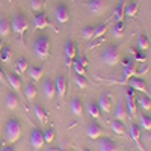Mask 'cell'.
<instances>
[{
	"instance_id": "obj_45",
	"label": "cell",
	"mask_w": 151,
	"mask_h": 151,
	"mask_svg": "<svg viewBox=\"0 0 151 151\" xmlns=\"http://www.w3.org/2000/svg\"><path fill=\"white\" fill-rule=\"evenodd\" d=\"M0 82H5V73L2 71V68H0Z\"/></svg>"
},
{
	"instance_id": "obj_13",
	"label": "cell",
	"mask_w": 151,
	"mask_h": 151,
	"mask_svg": "<svg viewBox=\"0 0 151 151\" xmlns=\"http://www.w3.org/2000/svg\"><path fill=\"white\" fill-rule=\"evenodd\" d=\"M33 26H35V29H45V27L52 26V23H50L47 14H44V12H36L33 17Z\"/></svg>"
},
{
	"instance_id": "obj_30",
	"label": "cell",
	"mask_w": 151,
	"mask_h": 151,
	"mask_svg": "<svg viewBox=\"0 0 151 151\" xmlns=\"http://www.w3.org/2000/svg\"><path fill=\"white\" fill-rule=\"evenodd\" d=\"M150 48V40L145 33H141L139 38H137V50H141V52H147Z\"/></svg>"
},
{
	"instance_id": "obj_37",
	"label": "cell",
	"mask_w": 151,
	"mask_h": 151,
	"mask_svg": "<svg viewBox=\"0 0 151 151\" xmlns=\"http://www.w3.org/2000/svg\"><path fill=\"white\" fill-rule=\"evenodd\" d=\"M33 112H35L36 118L40 119L41 122H45V119H47V116H45V110L42 109V106H41V104H35V107H33Z\"/></svg>"
},
{
	"instance_id": "obj_49",
	"label": "cell",
	"mask_w": 151,
	"mask_h": 151,
	"mask_svg": "<svg viewBox=\"0 0 151 151\" xmlns=\"http://www.w3.org/2000/svg\"><path fill=\"white\" fill-rule=\"evenodd\" d=\"M82 151H91L89 148H82Z\"/></svg>"
},
{
	"instance_id": "obj_1",
	"label": "cell",
	"mask_w": 151,
	"mask_h": 151,
	"mask_svg": "<svg viewBox=\"0 0 151 151\" xmlns=\"http://www.w3.org/2000/svg\"><path fill=\"white\" fill-rule=\"evenodd\" d=\"M21 122L17 118H9L5 122V127H3V139L6 142V145H11L20 139L21 136Z\"/></svg>"
},
{
	"instance_id": "obj_12",
	"label": "cell",
	"mask_w": 151,
	"mask_h": 151,
	"mask_svg": "<svg viewBox=\"0 0 151 151\" xmlns=\"http://www.w3.org/2000/svg\"><path fill=\"white\" fill-rule=\"evenodd\" d=\"M88 9L94 15H101L106 11V0H89Z\"/></svg>"
},
{
	"instance_id": "obj_18",
	"label": "cell",
	"mask_w": 151,
	"mask_h": 151,
	"mask_svg": "<svg viewBox=\"0 0 151 151\" xmlns=\"http://www.w3.org/2000/svg\"><path fill=\"white\" fill-rule=\"evenodd\" d=\"M136 101H137V104L141 106V109L144 112H150L151 110V95L139 92V95H136Z\"/></svg>"
},
{
	"instance_id": "obj_42",
	"label": "cell",
	"mask_w": 151,
	"mask_h": 151,
	"mask_svg": "<svg viewBox=\"0 0 151 151\" xmlns=\"http://www.w3.org/2000/svg\"><path fill=\"white\" fill-rule=\"evenodd\" d=\"M30 8L33 12H41L42 9V0H30Z\"/></svg>"
},
{
	"instance_id": "obj_17",
	"label": "cell",
	"mask_w": 151,
	"mask_h": 151,
	"mask_svg": "<svg viewBox=\"0 0 151 151\" xmlns=\"http://www.w3.org/2000/svg\"><path fill=\"white\" fill-rule=\"evenodd\" d=\"M64 55L67 58V60H74L76 55H77V47H76V42L73 40H68L64 45Z\"/></svg>"
},
{
	"instance_id": "obj_24",
	"label": "cell",
	"mask_w": 151,
	"mask_h": 151,
	"mask_svg": "<svg viewBox=\"0 0 151 151\" xmlns=\"http://www.w3.org/2000/svg\"><path fill=\"white\" fill-rule=\"evenodd\" d=\"M115 119H118V121H122L124 122V119L127 118V109H125V104H124V101H118V104H116V107H115Z\"/></svg>"
},
{
	"instance_id": "obj_19",
	"label": "cell",
	"mask_w": 151,
	"mask_h": 151,
	"mask_svg": "<svg viewBox=\"0 0 151 151\" xmlns=\"http://www.w3.org/2000/svg\"><path fill=\"white\" fill-rule=\"evenodd\" d=\"M27 76L35 82H40L42 79V76H44V67H29L27 68Z\"/></svg>"
},
{
	"instance_id": "obj_15",
	"label": "cell",
	"mask_w": 151,
	"mask_h": 151,
	"mask_svg": "<svg viewBox=\"0 0 151 151\" xmlns=\"http://www.w3.org/2000/svg\"><path fill=\"white\" fill-rule=\"evenodd\" d=\"M104 130L101 125H98L95 122H89L86 127V134L91 137V139H100V136H103Z\"/></svg>"
},
{
	"instance_id": "obj_39",
	"label": "cell",
	"mask_w": 151,
	"mask_h": 151,
	"mask_svg": "<svg viewBox=\"0 0 151 151\" xmlns=\"http://www.w3.org/2000/svg\"><path fill=\"white\" fill-rule=\"evenodd\" d=\"M11 56H12L11 47H3L2 52H0V59H2L3 62H9V60H11Z\"/></svg>"
},
{
	"instance_id": "obj_9",
	"label": "cell",
	"mask_w": 151,
	"mask_h": 151,
	"mask_svg": "<svg viewBox=\"0 0 151 151\" xmlns=\"http://www.w3.org/2000/svg\"><path fill=\"white\" fill-rule=\"evenodd\" d=\"M44 144H45V141H44V133H42L40 129H33V130L30 132V145H32V148L40 150V148H42Z\"/></svg>"
},
{
	"instance_id": "obj_38",
	"label": "cell",
	"mask_w": 151,
	"mask_h": 151,
	"mask_svg": "<svg viewBox=\"0 0 151 151\" xmlns=\"http://www.w3.org/2000/svg\"><path fill=\"white\" fill-rule=\"evenodd\" d=\"M106 24L104 23H100L98 26H95V32H94V36H92V40H98V38H101L104 33H106Z\"/></svg>"
},
{
	"instance_id": "obj_4",
	"label": "cell",
	"mask_w": 151,
	"mask_h": 151,
	"mask_svg": "<svg viewBox=\"0 0 151 151\" xmlns=\"http://www.w3.org/2000/svg\"><path fill=\"white\" fill-rule=\"evenodd\" d=\"M29 29V18L26 17V14H17L12 17L11 20V30L15 32L21 40L24 38V33Z\"/></svg>"
},
{
	"instance_id": "obj_33",
	"label": "cell",
	"mask_w": 151,
	"mask_h": 151,
	"mask_svg": "<svg viewBox=\"0 0 151 151\" xmlns=\"http://www.w3.org/2000/svg\"><path fill=\"white\" fill-rule=\"evenodd\" d=\"M9 32H11V23L6 18H2L0 20V38L8 36Z\"/></svg>"
},
{
	"instance_id": "obj_47",
	"label": "cell",
	"mask_w": 151,
	"mask_h": 151,
	"mask_svg": "<svg viewBox=\"0 0 151 151\" xmlns=\"http://www.w3.org/2000/svg\"><path fill=\"white\" fill-rule=\"evenodd\" d=\"M3 47H5V45H3V40H0V52H2Z\"/></svg>"
},
{
	"instance_id": "obj_26",
	"label": "cell",
	"mask_w": 151,
	"mask_h": 151,
	"mask_svg": "<svg viewBox=\"0 0 151 151\" xmlns=\"http://www.w3.org/2000/svg\"><path fill=\"white\" fill-rule=\"evenodd\" d=\"M124 8H125V0H119L116 8H115V12H113V18H115V23L116 21H122L124 20Z\"/></svg>"
},
{
	"instance_id": "obj_40",
	"label": "cell",
	"mask_w": 151,
	"mask_h": 151,
	"mask_svg": "<svg viewBox=\"0 0 151 151\" xmlns=\"http://www.w3.org/2000/svg\"><path fill=\"white\" fill-rule=\"evenodd\" d=\"M74 80H76V85H77L79 88H88V85H89V82L86 80V77L85 76H80V74H76V77H74Z\"/></svg>"
},
{
	"instance_id": "obj_14",
	"label": "cell",
	"mask_w": 151,
	"mask_h": 151,
	"mask_svg": "<svg viewBox=\"0 0 151 151\" xmlns=\"http://www.w3.org/2000/svg\"><path fill=\"white\" fill-rule=\"evenodd\" d=\"M141 130H142V129H141L139 124H134V122L130 124V137L134 141L136 147L139 148L141 151H145L144 147H142V144H141Z\"/></svg>"
},
{
	"instance_id": "obj_34",
	"label": "cell",
	"mask_w": 151,
	"mask_h": 151,
	"mask_svg": "<svg viewBox=\"0 0 151 151\" xmlns=\"http://www.w3.org/2000/svg\"><path fill=\"white\" fill-rule=\"evenodd\" d=\"M124 30H125L124 21H116L115 26H113V29H112V33H113V36H115V38H119V36H122Z\"/></svg>"
},
{
	"instance_id": "obj_41",
	"label": "cell",
	"mask_w": 151,
	"mask_h": 151,
	"mask_svg": "<svg viewBox=\"0 0 151 151\" xmlns=\"http://www.w3.org/2000/svg\"><path fill=\"white\" fill-rule=\"evenodd\" d=\"M44 141H45L47 144H50V142L55 141V130H53V129H47V130H45V133H44Z\"/></svg>"
},
{
	"instance_id": "obj_6",
	"label": "cell",
	"mask_w": 151,
	"mask_h": 151,
	"mask_svg": "<svg viewBox=\"0 0 151 151\" xmlns=\"http://www.w3.org/2000/svg\"><path fill=\"white\" fill-rule=\"evenodd\" d=\"M98 107L101 112H112V106H113V97L110 92H103L101 95H100V100H98Z\"/></svg>"
},
{
	"instance_id": "obj_16",
	"label": "cell",
	"mask_w": 151,
	"mask_h": 151,
	"mask_svg": "<svg viewBox=\"0 0 151 151\" xmlns=\"http://www.w3.org/2000/svg\"><path fill=\"white\" fill-rule=\"evenodd\" d=\"M137 76V64L136 62H132L130 65L124 67V71H122V83H127L132 77H136Z\"/></svg>"
},
{
	"instance_id": "obj_3",
	"label": "cell",
	"mask_w": 151,
	"mask_h": 151,
	"mask_svg": "<svg viewBox=\"0 0 151 151\" xmlns=\"http://www.w3.org/2000/svg\"><path fill=\"white\" fill-rule=\"evenodd\" d=\"M101 59L104 64L110 65V67H115L121 62V53H119V47L115 44H110L106 45L101 52Z\"/></svg>"
},
{
	"instance_id": "obj_22",
	"label": "cell",
	"mask_w": 151,
	"mask_h": 151,
	"mask_svg": "<svg viewBox=\"0 0 151 151\" xmlns=\"http://www.w3.org/2000/svg\"><path fill=\"white\" fill-rule=\"evenodd\" d=\"M70 107H71V112L76 116H83V103H82V100L79 97H74L71 100Z\"/></svg>"
},
{
	"instance_id": "obj_23",
	"label": "cell",
	"mask_w": 151,
	"mask_h": 151,
	"mask_svg": "<svg viewBox=\"0 0 151 151\" xmlns=\"http://www.w3.org/2000/svg\"><path fill=\"white\" fill-rule=\"evenodd\" d=\"M139 11V5H137L136 0H130L129 3H125V8H124V15L125 17H134Z\"/></svg>"
},
{
	"instance_id": "obj_21",
	"label": "cell",
	"mask_w": 151,
	"mask_h": 151,
	"mask_svg": "<svg viewBox=\"0 0 151 151\" xmlns=\"http://www.w3.org/2000/svg\"><path fill=\"white\" fill-rule=\"evenodd\" d=\"M100 151H118V145L110 137H103L100 139Z\"/></svg>"
},
{
	"instance_id": "obj_31",
	"label": "cell",
	"mask_w": 151,
	"mask_h": 151,
	"mask_svg": "<svg viewBox=\"0 0 151 151\" xmlns=\"http://www.w3.org/2000/svg\"><path fill=\"white\" fill-rule=\"evenodd\" d=\"M73 64V68H74V71H76V74H80V76H86V62L85 60H73L71 62Z\"/></svg>"
},
{
	"instance_id": "obj_46",
	"label": "cell",
	"mask_w": 151,
	"mask_h": 151,
	"mask_svg": "<svg viewBox=\"0 0 151 151\" xmlns=\"http://www.w3.org/2000/svg\"><path fill=\"white\" fill-rule=\"evenodd\" d=\"M2 151H15V150H14V148H12L11 145H6V147H5V148L2 150Z\"/></svg>"
},
{
	"instance_id": "obj_32",
	"label": "cell",
	"mask_w": 151,
	"mask_h": 151,
	"mask_svg": "<svg viewBox=\"0 0 151 151\" xmlns=\"http://www.w3.org/2000/svg\"><path fill=\"white\" fill-rule=\"evenodd\" d=\"M29 60L26 58H20L17 60V64H15V68H17V73L18 74H24V73H27V68H29Z\"/></svg>"
},
{
	"instance_id": "obj_11",
	"label": "cell",
	"mask_w": 151,
	"mask_h": 151,
	"mask_svg": "<svg viewBox=\"0 0 151 151\" xmlns=\"http://www.w3.org/2000/svg\"><path fill=\"white\" fill-rule=\"evenodd\" d=\"M127 86L132 88V89L137 91V92H142V94H148V88H147V82L144 79L139 77H132L127 82Z\"/></svg>"
},
{
	"instance_id": "obj_2",
	"label": "cell",
	"mask_w": 151,
	"mask_h": 151,
	"mask_svg": "<svg viewBox=\"0 0 151 151\" xmlns=\"http://www.w3.org/2000/svg\"><path fill=\"white\" fill-rule=\"evenodd\" d=\"M33 52L38 59H47L50 55V36L45 33H40L35 36Z\"/></svg>"
},
{
	"instance_id": "obj_10",
	"label": "cell",
	"mask_w": 151,
	"mask_h": 151,
	"mask_svg": "<svg viewBox=\"0 0 151 151\" xmlns=\"http://www.w3.org/2000/svg\"><path fill=\"white\" fill-rule=\"evenodd\" d=\"M55 86H56V94L60 100L65 98L67 94V79L64 74H58L56 79H55Z\"/></svg>"
},
{
	"instance_id": "obj_50",
	"label": "cell",
	"mask_w": 151,
	"mask_h": 151,
	"mask_svg": "<svg viewBox=\"0 0 151 151\" xmlns=\"http://www.w3.org/2000/svg\"><path fill=\"white\" fill-rule=\"evenodd\" d=\"M148 139H150V141H151V133H150V136H148Z\"/></svg>"
},
{
	"instance_id": "obj_5",
	"label": "cell",
	"mask_w": 151,
	"mask_h": 151,
	"mask_svg": "<svg viewBox=\"0 0 151 151\" xmlns=\"http://www.w3.org/2000/svg\"><path fill=\"white\" fill-rule=\"evenodd\" d=\"M125 109H127V116L134 118L137 116V101H136V92L132 88H125Z\"/></svg>"
},
{
	"instance_id": "obj_36",
	"label": "cell",
	"mask_w": 151,
	"mask_h": 151,
	"mask_svg": "<svg viewBox=\"0 0 151 151\" xmlns=\"http://www.w3.org/2000/svg\"><path fill=\"white\" fill-rule=\"evenodd\" d=\"M94 32H95V26L88 24V26H85L83 30H82V38H83V40H92Z\"/></svg>"
},
{
	"instance_id": "obj_44",
	"label": "cell",
	"mask_w": 151,
	"mask_h": 151,
	"mask_svg": "<svg viewBox=\"0 0 151 151\" xmlns=\"http://www.w3.org/2000/svg\"><path fill=\"white\" fill-rule=\"evenodd\" d=\"M132 62H133V60H129L127 58H125V59H122V65H124V67H127V65L132 64Z\"/></svg>"
},
{
	"instance_id": "obj_25",
	"label": "cell",
	"mask_w": 151,
	"mask_h": 151,
	"mask_svg": "<svg viewBox=\"0 0 151 151\" xmlns=\"http://www.w3.org/2000/svg\"><path fill=\"white\" fill-rule=\"evenodd\" d=\"M24 94H26V98H27V101H33V100L36 98V94H38V89H36V85L29 82L26 85V88H24Z\"/></svg>"
},
{
	"instance_id": "obj_7",
	"label": "cell",
	"mask_w": 151,
	"mask_h": 151,
	"mask_svg": "<svg viewBox=\"0 0 151 151\" xmlns=\"http://www.w3.org/2000/svg\"><path fill=\"white\" fill-rule=\"evenodd\" d=\"M42 92L45 95L47 100H53L56 95V86H55V80L52 77H45L42 80Z\"/></svg>"
},
{
	"instance_id": "obj_29",
	"label": "cell",
	"mask_w": 151,
	"mask_h": 151,
	"mask_svg": "<svg viewBox=\"0 0 151 151\" xmlns=\"http://www.w3.org/2000/svg\"><path fill=\"white\" fill-rule=\"evenodd\" d=\"M6 107L11 110H15L18 107V97L14 92H8L6 94Z\"/></svg>"
},
{
	"instance_id": "obj_28",
	"label": "cell",
	"mask_w": 151,
	"mask_h": 151,
	"mask_svg": "<svg viewBox=\"0 0 151 151\" xmlns=\"http://www.w3.org/2000/svg\"><path fill=\"white\" fill-rule=\"evenodd\" d=\"M139 125H141V129H144V130H151V115H148L147 112H142V113H139Z\"/></svg>"
},
{
	"instance_id": "obj_20",
	"label": "cell",
	"mask_w": 151,
	"mask_h": 151,
	"mask_svg": "<svg viewBox=\"0 0 151 151\" xmlns=\"http://www.w3.org/2000/svg\"><path fill=\"white\" fill-rule=\"evenodd\" d=\"M6 80L8 83L11 85V88L14 91H20L21 89V77L17 74V73H9L6 74Z\"/></svg>"
},
{
	"instance_id": "obj_35",
	"label": "cell",
	"mask_w": 151,
	"mask_h": 151,
	"mask_svg": "<svg viewBox=\"0 0 151 151\" xmlns=\"http://www.w3.org/2000/svg\"><path fill=\"white\" fill-rule=\"evenodd\" d=\"M86 110H88V113L92 116V118H100V107H98V104L97 103H94V101H91L89 104H88V107H86Z\"/></svg>"
},
{
	"instance_id": "obj_8",
	"label": "cell",
	"mask_w": 151,
	"mask_h": 151,
	"mask_svg": "<svg viewBox=\"0 0 151 151\" xmlns=\"http://www.w3.org/2000/svg\"><path fill=\"white\" fill-rule=\"evenodd\" d=\"M55 17H56V20H58L59 24H65V23L70 20V11H68V8H67L65 3H59V5L56 6V9H55Z\"/></svg>"
},
{
	"instance_id": "obj_27",
	"label": "cell",
	"mask_w": 151,
	"mask_h": 151,
	"mask_svg": "<svg viewBox=\"0 0 151 151\" xmlns=\"http://www.w3.org/2000/svg\"><path fill=\"white\" fill-rule=\"evenodd\" d=\"M110 127H112L113 133H116V134H119V136H125V134H127V132H125V125H124L122 121L113 119L112 124H110Z\"/></svg>"
},
{
	"instance_id": "obj_48",
	"label": "cell",
	"mask_w": 151,
	"mask_h": 151,
	"mask_svg": "<svg viewBox=\"0 0 151 151\" xmlns=\"http://www.w3.org/2000/svg\"><path fill=\"white\" fill-rule=\"evenodd\" d=\"M147 88H148V89H150V92H151V82H150V83L147 85Z\"/></svg>"
},
{
	"instance_id": "obj_43",
	"label": "cell",
	"mask_w": 151,
	"mask_h": 151,
	"mask_svg": "<svg viewBox=\"0 0 151 151\" xmlns=\"http://www.w3.org/2000/svg\"><path fill=\"white\" fill-rule=\"evenodd\" d=\"M133 52H134V56H136L137 60H144L145 59V55L141 53V50H133Z\"/></svg>"
}]
</instances>
